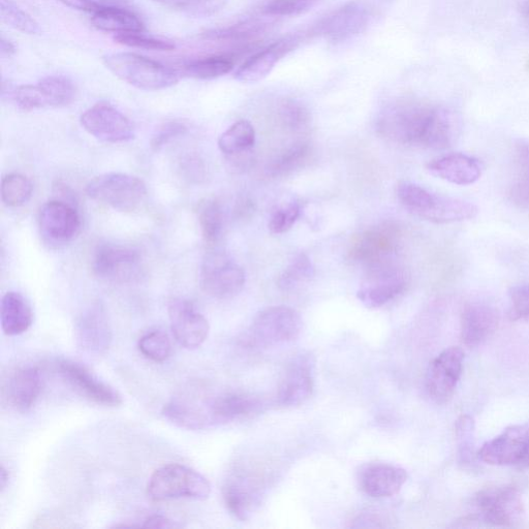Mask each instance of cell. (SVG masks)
<instances>
[{"label": "cell", "instance_id": "obj_8", "mask_svg": "<svg viewBox=\"0 0 529 529\" xmlns=\"http://www.w3.org/2000/svg\"><path fill=\"white\" fill-rule=\"evenodd\" d=\"M245 280L244 270L225 254H209L202 263L200 286L212 298L223 300L237 296Z\"/></svg>", "mask_w": 529, "mask_h": 529}, {"label": "cell", "instance_id": "obj_7", "mask_svg": "<svg viewBox=\"0 0 529 529\" xmlns=\"http://www.w3.org/2000/svg\"><path fill=\"white\" fill-rule=\"evenodd\" d=\"M409 283L408 271L392 261L368 268L357 297L368 308H380L406 291Z\"/></svg>", "mask_w": 529, "mask_h": 529}, {"label": "cell", "instance_id": "obj_30", "mask_svg": "<svg viewBox=\"0 0 529 529\" xmlns=\"http://www.w3.org/2000/svg\"><path fill=\"white\" fill-rule=\"evenodd\" d=\"M515 174L508 198L516 207L529 210V141L519 139L514 146Z\"/></svg>", "mask_w": 529, "mask_h": 529}, {"label": "cell", "instance_id": "obj_38", "mask_svg": "<svg viewBox=\"0 0 529 529\" xmlns=\"http://www.w3.org/2000/svg\"><path fill=\"white\" fill-rule=\"evenodd\" d=\"M0 16L4 23L26 35H39L40 24L14 0H0Z\"/></svg>", "mask_w": 529, "mask_h": 529}, {"label": "cell", "instance_id": "obj_6", "mask_svg": "<svg viewBox=\"0 0 529 529\" xmlns=\"http://www.w3.org/2000/svg\"><path fill=\"white\" fill-rule=\"evenodd\" d=\"M87 196L115 210L132 212L137 210L147 197L145 182L123 173H106L89 181Z\"/></svg>", "mask_w": 529, "mask_h": 529}, {"label": "cell", "instance_id": "obj_31", "mask_svg": "<svg viewBox=\"0 0 529 529\" xmlns=\"http://www.w3.org/2000/svg\"><path fill=\"white\" fill-rule=\"evenodd\" d=\"M234 69V61L226 55H216L188 62L180 75L198 80H213L228 75Z\"/></svg>", "mask_w": 529, "mask_h": 529}, {"label": "cell", "instance_id": "obj_54", "mask_svg": "<svg viewBox=\"0 0 529 529\" xmlns=\"http://www.w3.org/2000/svg\"><path fill=\"white\" fill-rule=\"evenodd\" d=\"M10 475L9 472L6 470L5 466H2V469H0V490L2 492L5 491L9 484Z\"/></svg>", "mask_w": 529, "mask_h": 529}, {"label": "cell", "instance_id": "obj_1", "mask_svg": "<svg viewBox=\"0 0 529 529\" xmlns=\"http://www.w3.org/2000/svg\"><path fill=\"white\" fill-rule=\"evenodd\" d=\"M397 197L413 214L434 224L471 221L479 213V208L472 202L433 194L423 186L408 181L400 183Z\"/></svg>", "mask_w": 529, "mask_h": 529}, {"label": "cell", "instance_id": "obj_28", "mask_svg": "<svg viewBox=\"0 0 529 529\" xmlns=\"http://www.w3.org/2000/svg\"><path fill=\"white\" fill-rule=\"evenodd\" d=\"M91 15L93 26L115 36L144 30L141 19L124 7H103Z\"/></svg>", "mask_w": 529, "mask_h": 529}, {"label": "cell", "instance_id": "obj_21", "mask_svg": "<svg viewBox=\"0 0 529 529\" xmlns=\"http://www.w3.org/2000/svg\"><path fill=\"white\" fill-rule=\"evenodd\" d=\"M408 480L406 470L388 463H370L359 474L361 490L373 499H385L397 494Z\"/></svg>", "mask_w": 529, "mask_h": 529}, {"label": "cell", "instance_id": "obj_5", "mask_svg": "<svg viewBox=\"0 0 529 529\" xmlns=\"http://www.w3.org/2000/svg\"><path fill=\"white\" fill-rule=\"evenodd\" d=\"M437 109L420 103L397 105L382 116L379 130L394 142L425 148Z\"/></svg>", "mask_w": 529, "mask_h": 529}, {"label": "cell", "instance_id": "obj_35", "mask_svg": "<svg viewBox=\"0 0 529 529\" xmlns=\"http://www.w3.org/2000/svg\"><path fill=\"white\" fill-rule=\"evenodd\" d=\"M315 274V268L310 259L301 254L280 274L278 287L285 292H291L308 282Z\"/></svg>", "mask_w": 529, "mask_h": 529}, {"label": "cell", "instance_id": "obj_49", "mask_svg": "<svg viewBox=\"0 0 529 529\" xmlns=\"http://www.w3.org/2000/svg\"><path fill=\"white\" fill-rule=\"evenodd\" d=\"M143 527L149 528H181L182 524L164 515H151L144 521Z\"/></svg>", "mask_w": 529, "mask_h": 529}, {"label": "cell", "instance_id": "obj_51", "mask_svg": "<svg viewBox=\"0 0 529 529\" xmlns=\"http://www.w3.org/2000/svg\"><path fill=\"white\" fill-rule=\"evenodd\" d=\"M58 2L72 9L87 12L90 14H93L97 11V8L88 3L87 0H58Z\"/></svg>", "mask_w": 529, "mask_h": 529}, {"label": "cell", "instance_id": "obj_10", "mask_svg": "<svg viewBox=\"0 0 529 529\" xmlns=\"http://www.w3.org/2000/svg\"><path fill=\"white\" fill-rule=\"evenodd\" d=\"M479 458L491 465L529 468V422L512 425L485 443Z\"/></svg>", "mask_w": 529, "mask_h": 529}, {"label": "cell", "instance_id": "obj_9", "mask_svg": "<svg viewBox=\"0 0 529 529\" xmlns=\"http://www.w3.org/2000/svg\"><path fill=\"white\" fill-rule=\"evenodd\" d=\"M141 268L139 251L126 245L103 244L97 248L92 260L93 272L111 283H132L140 276Z\"/></svg>", "mask_w": 529, "mask_h": 529}, {"label": "cell", "instance_id": "obj_39", "mask_svg": "<svg viewBox=\"0 0 529 529\" xmlns=\"http://www.w3.org/2000/svg\"><path fill=\"white\" fill-rule=\"evenodd\" d=\"M138 348L144 357L158 363L166 361L172 353L171 341L162 330L144 334L139 340Z\"/></svg>", "mask_w": 529, "mask_h": 529}, {"label": "cell", "instance_id": "obj_23", "mask_svg": "<svg viewBox=\"0 0 529 529\" xmlns=\"http://www.w3.org/2000/svg\"><path fill=\"white\" fill-rule=\"evenodd\" d=\"M427 170L435 177L465 186L474 184L481 178L483 165L471 155L450 153L429 162Z\"/></svg>", "mask_w": 529, "mask_h": 529}, {"label": "cell", "instance_id": "obj_48", "mask_svg": "<svg viewBox=\"0 0 529 529\" xmlns=\"http://www.w3.org/2000/svg\"><path fill=\"white\" fill-rule=\"evenodd\" d=\"M282 118L286 126L296 132L305 130L310 120L306 109L295 102H289L283 107Z\"/></svg>", "mask_w": 529, "mask_h": 529}, {"label": "cell", "instance_id": "obj_24", "mask_svg": "<svg viewBox=\"0 0 529 529\" xmlns=\"http://www.w3.org/2000/svg\"><path fill=\"white\" fill-rule=\"evenodd\" d=\"M261 407V402L251 395L227 392L207 397V415L210 426L225 424L251 416Z\"/></svg>", "mask_w": 529, "mask_h": 529}, {"label": "cell", "instance_id": "obj_42", "mask_svg": "<svg viewBox=\"0 0 529 529\" xmlns=\"http://www.w3.org/2000/svg\"><path fill=\"white\" fill-rule=\"evenodd\" d=\"M114 40L118 44L124 46L150 51H172L176 48L173 42L146 36L143 34V31H139V33L117 35Z\"/></svg>", "mask_w": 529, "mask_h": 529}, {"label": "cell", "instance_id": "obj_40", "mask_svg": "<svg viewBox=\"0 0 529 529\" xmlns=\"http://www.w3.org/2000/svg\"><path fill=\"white\" fill-rule=\"evenodd\" d=\"M456 439L460 463L470 464L475 447V421L471 416L463 415L457 420Z\"/></svg>", "mask_w": 529, "mask_h": 529}, {"label": "cell", "instance_id": "obj_2", "mask_svg": "<svg viewBox=\"0 0 529 529\" xmlns=\"http://www.w3.org/2000/svg\"><path fill=\"white\" fill-rule=\"evenodd\" d=\"M103 64L121 81L146 91L170 88L179 82L181 76L179 71L129 52L108 54L103 57Z\"/></svg>", "mask_w": 529, "mask_h": 529}, {"label": "cell", "instance_id": "obj_53", "mask_svg": "<svg viewBox=\"0 0 529 529\" xmlns=\"http://www.w3.org/2000/svg\"><path fill=\"white\" fill-rule=\"evenodd\" d=\"M0 52H2L3 56L11 57L16 53V46L13 42L2 38V41H0Z\"/></svg>", "mask_w": 529, "mask_h": 529}, {"label": "cell", "instance_id": "obj_26", "mask_svg": "<svg viewBox=\"0 0 529 529\" xmlns=\"http://www.w3.org/2000/svg\"><path fill=\"white\" fill-rule=\"evenodd\" d=\"M367 9L358 2L342 7L322 25L323 34L332 41H344L360 34L369 20Z\"/></svg>", "mask_w": 529, "mask_h": 529}, {"label": "cell", "instance_id": "obj_55", "mask_svg": "<svg viewBox=\"0 0 529 529\" xmlns=\"http://www.w3.org/2000/svg\"><path fill=\"white\" fill-rule=\"evenodd\" d=\"M521 12H522L524 19L529 24V0H527V2L523 4Z\"/></svg>", "mask_w": 529, "mask_h": 529}, {"label": "cell", "instance_id": "obj_44", "mask_svg": "<svg viewBox=\"0 0 529 529\" xmlns=\"http://www.w3.org/2000/svg\"><path fill=\"white\" fill-rule=\"evenodd\" d=\"M300 216V205L292 201L287 205L278 207L269 222V229L274 234H283L292 229Z\"/></svg>", "mask_w": 529, "mask_h": 529}, {"label": "cell", "instance_id": "obj_16", "mask_svg": "<svg viewBox=\"0 0 529 529\" xmlns=\"http://www.w3.org/2000/svg\"><path fill=\"white\" fill-rule=\"evenodd\" d=\"M39 223L44 238L54 244L71 242L81 229V217L75 205L59 199L43 205Z\"/></svg>", "mask_w": 529, "mask_h": 529}, {"label": "cell", "instance_id": "obj_43", "mask_svg": "<svg viewBox=\"0 0 529 529\" xmlns=\"http://www.w3.org/2000/svg\"><path fill=\"white\" fill-rule=\"evenodd\" d=\"M10 97L23 111H34L47 107L38 84L20 85L10 89Z\"/></svg>", "mask_w": 529, "mask_h": 529}, {"label": "cell", "instance_id": "obj_13", "mask_svg": "<svg viewBox=\"0 0 529 529\" xmlns=\"http://www.w3.org/2000/svg\"><path fill=\"white\" fill-rule=\"evenodd\" d=\"M476 505L484 522L492 526H512L523 512L521 496L512 486L483 489L476 496Z\"/></svg>", "mask_w": 529, "mask_h": 529}, {"label": "cell", "instance_id": "obj_47", "mask_svg": "<svg viewBox=\"0 0 529 529\" xmlns=\"http://www.w3.org/2000/svg\"><path fill=\"white\" fill-rule=\"evenodd\" d=\"M188 131L182 122L170 121L165 124L152 137L150 145L152 150L160 151L173 139L182 136Z\"/></svg>", "mask_w": 529, "mask_h": 529}, {"label": "cell", "instance_id": "obj_45", "mask_svg": "<svg viewBox=\"0 0 529 529\" xmlns=\"http://www.w3.org/2000/svg\"><path fill=\"white\" fill-rule=\"evenodd\" d=\"M318 0H269L264 12L270 16H297L313 8Z\"/></svg>", "mask_w": 529, "mask_h": 529}, {"label": "cell", "instance_id": "obj_18", "mask_svg": "<svg viewBox=\"0 0 529 529\" xmlns=\"http://www.w3.org/2000/svg\"><path fill=\"white\" fill-rule=\"evenodd\" d=\"M75 333L84 352L105 354L112 344L113 333L104 307L97 303L85 309L77 320Z\"/></svg>", "mask_w": 529, "mask_h": 529}, {"label": "cell", "instance_id": "obj_34", "mask_svg": "<svg viewBox=\"0 0 529 529\" xmlns=\"http://www.w3.org/2000/svg\"><path fill=\"white\" fill-rule=\"evenodd\" d=\"M256 142L253 124L247 120H239L233 124L219 140V147L226 155L250 151Z\"/></svg>", "mask_w": 529, "mask_h": 529}, {"label": "cell", "instance_id": "obj_12", "mask_svg": "<svg viewBox=\"0 0 529 529\" xmlns=\"http://www.w3.org/2000/svg\"><path fill=\"white\" fill-rule=\"evenodd\" d=\"M463 359V351L452 347L431 361L426 373V390L433 401L446 403L452 398L461 377Z\"/></svg>", "mask_w": 529, "mask_h": 529}, {"label": "cell", "instance_id": "obj_19", "mask_svg": "<svg viewBox=\"0 0 529 529\" xmlns=\"http://www.w3.org/2000/svg\"><path fill=\"white\" fill-rule=\"evenodd\" d=\"M399 238L392 227H378L364 232L354 243L351 257L368 268L392 262Z\"/></svg>", "mask_w": 529, "mask_h": 529}, {"label": "cell", "instance_id": "obj_25", "mask_svg": "<svg viewBox=\"0 0 529 529\" xmlns=\"http://www.w3.org/2000/svg\"><path fill=\"white\" fill-rule=\"evenodd\" d=\"M41 372L37 367L17 369L9 380L7 397L12 408L25 413L33 409L42 392Z\"/></svg>", "mask_w": 529, "mask_h": 529}, {"label": "cell", "instance_id": "obj_32", "mask_svg": "<svg viewBox=\"0 0 529 529\" xmlns=\"http://www.w3.org/2000/svg\"><path fill=\"white\" fill-rule=\"evenodd\" d=\"M38 86L45 99L47 107L61 108L72 104L77 95L74 82L65 76H48L43 78Z\"/></svg>", "mask_w": 529, "mask_h": 529}, {"label": "cell", "instance_id": "obj_4", "mask_svg": "<svg viewBox=\"0 0 529 529\" xmlns=\"http://www.w3.org/2000/svg\"><path fill=\"white\" fill-rule=\"evenodd\" d=\"M301 330L302 319L295 309L273 306L261 311L241 342L247 348L269 349L296 340Z\"/></svg>", "mask_w": 529, "mask_h": 529}, {"label": "cell", "instance_id": "obj_17", "mask_svg": "<svg viewBox=\"0 0 529 529\" xmlns=\"http://www.w3.org/2000/svg\"><path fill=\"white\" fill-rule=\"evenodd\" d=\"M56 366L59 375L88 400L104 407H118L122 403L121 395L117 390L93 376L80 363L61 360Z\"/></svg>", "mask_w": 529, "mask_h": 529}, {"label": "cell", "instance_id": "obj_11", "mask_svg": "<svg viewBox=\"0 0 529 529\" xmlns=\"http://www.w3.org/2000/svg\"><path fill=\"white\" fill-rule=\"evenodd\" d=\"M82 128L105 143H124L134 139L131 120L115 107L100 103L86 110L80 118Z\"/></svg>", "mask_w": 529, "mask_h": 529}, {"label": "cell", "instance_id": "obj_33", "mask_svg": "<svg viewBox=\"0 0 529 529\" xmlns=\"http://www.w3.org/2000/svg\"><path fill=\"white\" fill-rule=\"evenodd\" d=\"M198 220L204 240L214 244L220 240L224 229V210L215 199H205L198 205Z\"/></svg>", "mask_w": 529, "mask_h": 529}, {"label": "cell", "instance_id": "obj_37", "mask_svg": "<svg viewBox=\"0 0 529 529\" xmlns=\"http://www.w3.org/2000/svg\"><path fill=\"white\" fill-rule=\"evenodd\" d=\"M33 184L22 174L7 175L2 182V199L6 206L18 208L26 204L33 196Z\"/></svg>", "mask_w": 529, "mask_h": 529}, {"label": "cell", "instance_id": "obj_15", "mask_svg": "<svg viewBox=\"0 0 529 529\" xmlns=\"http://www.w3.org/2000/svg\"><path fill=\"white\" fill-rule=\"evenodd\" d=\"M169 318L178 344L188 350L200 348L209 334V323L188 300L175 299L169 304Z\"/></svg>", "mask_w": 529, "mask_h": 529}, {"label": "cell", "instance_id": "obj_20", "mask_svg": "<svg viewBox=\"0 0 529 529\" xmlns=\"http://www.w3.org/2000/svg\"><path fill=\"white\" fill-rule=\"evenodd\" d=\"M500 324V313L493 305L484 301L466 304L461 316V337L464 345L477 348L496 331Z\"/></svg>", "mask_w": 529, "mask_h": 529}, {"label": "cell", "instance_id": "obj_41", "mask_svg": "<svg viewBox=\"0 0 529 529\" xmlns=\"http://www.w3.org/2000/svg\"><path fill=\"white\" fill-rule=\"evenodd\" d=\"M310 152L308 144L299 143L280 155L269 168L273 176L287 175L299 168L307 159Z\"/></svg>", "mask_w": 529, "mask_h": 529}, {"label": "cell", "instance_id": "obj_36", "mask_svg": "<svg viewBox=\"0 0 529 529\" xmlns=\"http://www.w3.org/2000/svg\"><path fill=\"white\" fill-rule=\"evenodd\" d=\"M151 2L195 17L213 16L226 6V0H151Z\"/></svg>", "mask_w": 529, "mask_h": 529}, {"label": "cell", "instance_id": "obj_50", "mask_svg": "<svg viewBox=\"0 0 529 529\" xmlns=\"http://www.w3.org/2000/svg\"><path fill=\"white\" fill-rule=\"evenodd\" d=\"M183 169V171L188 174V178L196 180L201 179L203 177V173L205 170L204 165L198 158H189L188 160H186Z\"/></svg>", "mask_w": 529, "mask_h": 529}, {"label": "cell", "instance_id": "obj_3", "mask_svg": "<svg viewBox=\"0 0 529 529\" xmlns=\"http://www.w3.org/2000/svg\"><path fill=\"white\" fill-rule=\"evenodd\" d=\"M210 493L211 485L203 475L176 463L155 471L147 486V495L155 503L180 499L204 501Z\"/></svg>", "mask_w": 529, "mask_h": 529}, {"label": "cell", "instance_id": "obj_29", "mask_svg": "<svg viewBox=\"0 0 529 529\" xmlns=\"http://www.w3.org/2000/svg\"><path fill=\"white\" fill-rule=\"evenodd\" d=\"M0 319L5 334L16 336L23 334L33 325L34 314L21 294L9 292L3 297Z\"/></svg>", "mask_w": 529, "mask_h": 529}, {"label": "cell", "instance_id": "obj_22", "mask_svg": "<svg viewBox=\"0 0 529 529\" xmlns=\"http://www.w3.org/2000/svg\"><path fill=\"white\" fill-rule=\"evenodd\" d=\"M223 499L230 514L245 521L261 503V486L251 476L235 473L224 485Z\"/></svg>", "mask_w": 529, "mask_h": 529}, {"label": "cell", "instance_id": "obj_27", "mask_svg": "<svg viewBox=\"0 0 529 529\" xmlns=\"http://www.w3.org/2000/svg\"><path fill=\"white\" fill-rule=\"evenodd\" d=\"M292 41H280L248 58L236 71L235 79L244 83H256L266 78L288 51Z\"/></svg>", "mask_w": 529, "mask_h": 529}, {"label": "cell", "instance_id": "obj_46", "mask_svg": "<svg viewBox=\"0 0 529 529\" xmlns=\"http://www.w3.org/2000/svg\"><path fill=\"white\" fill-rule=\"evenodd\" d=\"M510 311L509 317L516 321L529 317V284L511 288L509 292Z\"/></svg>", "mask_w": 529, "mask_h": 529}, {"label": "cell", "instance_id": "obj_14", "mask_svg": "<svg viewBox=\"0 0 529 529\" xmlns=\"http://www.w3.org/2000/svg\"><path fill=\"white\" fill-rule=\"evenodd\" d=\"M315 389V359L309 354L297 356L289 364L280 382L277 400L280 406L291 408L301 406Z\"/></svg>", "mask_w": 529, "mask_h": 529}, {"label": "cell", "instance_id": "obj_52", "mask_svg": "<svg viewBox=\"0 0 529 529\" xmlns=\"http://www.w3.org/2000/svg\"><path fill=\"white\" fill-rule=\"evenodd\" d=\"M88 3L95 6L97 10L103 7H122V0H87Z\"/></svg>", "mask_w": 529, "mask_h": 529}]
</instances>
